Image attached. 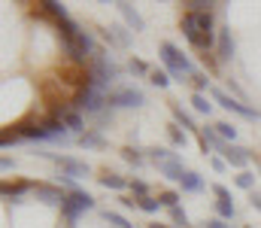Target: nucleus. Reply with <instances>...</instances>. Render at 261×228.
Instances as JSON below:
<instances>
[{
  "label": "nucleus",
  "mask_w": 261,
  "mask_h": 228,
  "mask_svg": "<svg viewBox=\"0 0 261 228\" xmlns=\"http://www.w3.org/2000/svg\"><path fill=\"white\" fill-rule=\"evenodd\" d=\"M161 61L167 64V70H170V76L173 79H179L182 82V76H195V64L173 46V43H161Z\"/></svg>",
  "instance_id": "f257e3e1"
},
{
  "label": "nucleus",
  "mask_w": 261,
  "mask_h": 228,
  "mask_svg": "<svg viewBox=\"0 0 261 228\" xmlns=\"http://www.w3.org/2000/svg\"><path fill=\"white\" fill-rule=\"evenodd\" d=\"M85 210H94V198H91L88 192H70V195L64 198V204H61V213H64V219H67V228H76L79 213H85Z\"/></svg>",
  "instance_id": "f03ea898"
},
{
  "label": "nucleus",
  "mask_w": 261,
  "mask_h": 228,
  "mask_svg": "<svg viewBox=\"0 0 261 228\" xmlns=\"http://www.w3.org/2000/svg\"><path fill=\"white\" fill-rule=\"evenodd\" d=\"M73 110H85L88 116H97V113H103L110 104H107V94L103 91H97V88H82V91H76V97H73V104H70Z\"/></svg>",
  "instance_id": "7ed1b4c3"
},
{
  "label": "nucleus",
  "mask_w": 261,
  "mask_h": 228,
  "mask_svg": "<svg viewBox=\"0 0 261 228\" xmlns=\"http://www.w3.org/2000/svg\"><path fill=\"white\" fill-rule=\"evenodd\" d=\"M107 104L110 107H143L146 104V94L134 85H125V88H113L107 94Z\"/></svg>",
  "instance_id": "20e7f679"
},
{
  "label": "nucleus",
  "mask_w": 261,
  "mask_h": 228,
  "mask_svg": "<svg viewBox=\"0 0 261 228\" xmlns=\"http://www.w3.org/2000/svg\"><path fill=\"white\" fill-rule=\"evenodd\" d=\"M43 158H52L55 164H58V173H64V176H88L91 173V167L85 164V161H79V158H70V155H55V152H43Z\"/></svg>",
  "instance_id": "39448f33"
},
{
  "label": "nucleus",
  "mask_w": 261,
  "mask_h": 228,
  "mask_svg": "<svg viewBox=\"0 0 261 228\" xmlns=\"http://www.w3.org/2000/svg\"><path fill=\"white\" fill-rule=\"evenodd\" d=\"M210 91H213V100H216V104H222V107H225L228 113H237V116H243V119H255V122L261 119L258 110H252V107H246V104L234 100V97H231L228 91H222V88H210Z\"/></svg>",
  "instance_id": "423d86ee"
},
{
  "label": "nucleus",
  "mask_w": 261,
  "mask_h": 228,
  "mask_svg": "<svg viewBox=\"0 0 261 228\" xmlns=\"http://www.w3.org/2000/svg\"><path fill=\"white\" fill-rule=\"evenodd\" d=\"M61 85H73V88H88V67L85 64H64L61 67Z\"/></svg>",
  "instance_id": "0eeeda50"
},
{
  "label": "nucleus",
  "mask_w": 261,
  "mask_h": 228,
  "mask_svg": "<svg viewBox=\"0 0 261 228\" xmlns=\"http://www.w3.org/2000/svg\"><path fill=\"white\" fill-rule=\"evenodd\" d=\"M34 195H37V201H43L49 207H61L67 198L64 192L58 186H52V183H34Z\"/></svg>",
  "instance_id": "6e6552de"
},
{
  "label": "nucleus",
  "mask_w": 261,
  "mask_h": 228,
  "mask_svg": "<svg viewBox=\"0 0 261 228\" xmlns=\"http://www.w3.org/2000/svg\"><path fill=\"white\" fill-rule=\"evenodd\" d=\"M40 94H43V100L55 110V107H61L64 100H61V79H46L43 85H40Z\"/></svg>",
  "instance_id": "1a4fd4ad"
},
{
  "label": "nucleus",
  "mask_w": 261,
  "mask_h": 228,
  "mask_svg": "<svg viewBox=\"0 0 261 228\" xmlns=\"http://www.w3.org/2000/svg\"><path fill=\"white\" fill-rule=\"evenodd\" d=\"M100 37H103L110 46H122V49H128L130 46V31L119 28V24H110L107 31H100Z\"/></svg>",
  "instance_id": "9d476101"
},
{
  "label": "nucleus",
  "mask_w": 261,
  "mask_h": 228,
  "mask_svg": "<svg viewBox=\"0 0 261 228\" xmlns=\"http://www.w3.org/2000/svg\"><path fill=\"white\" fill-rule=\"evenodd\" d=\"M28 189H34V183H28V180H18V183H3V186H0V192H3V198H6L9 204H18V201H21V195H24Z\"/></svg>",
  "instance_id": "9b49d317"
},
{
  "label": "nucleus",
  "mask_w": 261,
  "mask_h": 228,
  "mask_svg": "<svg viewBox=\"0 0 261 228\" xmlns=\"http://www.w3.org/2000/svg\"><path fill=\"white\" fill-rule=\"evenodd\" d=\"M222 155H225V161H228L231 167H246V164H249V149H243V146H234V143H228Z\"/></svg>",
  "instance_id": "f8f14e48"
},
{
  "label": "nucleus",
  "mask_w": 261,
  "mask_h": 228,
  "mask_svg": "<svg viewBox=\"0 0 261 228\" xmlns=\"http://www.w3.org/2000/svg\"><path fill=\"white\" fill-rule=\"evenodd\" d=\"M216 58H219V61H231V58H234V40H231V31H219Z\"/></svg>",
  "instance_id": "ddd939ff"
},
{
  "label": "nucleus",
  "mask_w": 261,
  "mask_h": 228,
  "mask_svg": "<svg viewBox=\"0 0 261 228\" xmlns=\"http://www.w3.org/2000/svg\"><path fill=\"white\" fill-rule=\"evenodd\" d=\"M170 113H173V122H176L179 128H186V131H197V134H200V128L195 125V119H192V116H189L176 100H170Z\"/></svg>",
  "instance_id": "4468645a"
},
{
  "label": "nucleus",
  "mask_w": 261,
  "mask_h": 228,
  "mask_svg": "<svg viewBox=\"0 0 261 228\" xmlns=\"http://www.w3.org/2000/svg\"><path fill=\"white\" fill-rule=\"evenodd\" d=\"M97 183H100L103 189H113V192H122V189H128L130 186L125 176H119V173H113V170H103V173L97 176Z\"/></svg>",
  "instance_id": "2eb2a0df"
},
{
  "label": "nucleus",
  "mask_w": 261,
  "mask_h": 228,
  "mask_svg": "<svg viewBox=\"0 0 261 228\" xmlns=\"http://www.w3.org/2000/svg\"><path fill=\"white\" fill-rule=\"evenodd\" d=\"M116 9L122 12V18L128 21V28L130 31H143V18H140V12L130 6V3H116Z\"/></svg>",
  "instance_id": "dca6fc26"
},
{
  "label": "nucleus",
  "mask_w": 261,
  "mask_h": 228,
  "mask_svg": "<svg viewBox=\"0 0 261 228\" xmlns=\"http://www.w3.org/2000/svg\"><path fill=\"white\" fill-rule=\"evenodd\" d=\"M79 146H82V149H103L107 140H103L100 128H94V131H85V134L79 137Z\"/></svg>",
  "instance_id": "f3484780"
},
{
  "label": "nucleus",
  "mask_w": 261,
  "mask_h": 228,
  "mask_svg": "<svg viewBox=\"0 0 261 228\" xmlns=\"http://www.w3.org/2000/svg\"><path fill=\"white\" fill-rule=\"evenodd\" d=\"M158 170H161V176L164 180H182L186 176V167H182V161L179 158H173V161H167V164H158Z\"/></svg>",
  "instance_id": "a211bd4d"
},
{
  "label": "nucleus",
  "mask_w": 261,
  "mask_h": 228,
  "mask_svg": "<svg viewBox=\"0 0 261 228\" xmlns=\"http://www.w3.org/2000/svg\"><path fill=\"white\" fill-rule=\"evenodd\" d=\"M40 12H43V15H49V18H55V21H67V9L61 6V3H55V0L40 3Z\"/></svg>",
  "instance_id": "6ab92c4d"
},
{
  "label": "nucleus",
  "mask_w": 261,
  "mask_h": 228,
  "mask_svg": "<svg viewBox=\"0 0 261 228\" xmlns=\"http://www.w3.org/2000/svg\"><path fill=\"white\" fill-rule=\"evenodd\" d=\"M179 186H182V192H203V176L195 173V170H186V176L179 180Z\"/></svg>",
  "instance_id": "aec40b11"
},
{
  "label": "nucleus",
  "mask_w": 261,
  "mask_h": 228,
  "mask_svg": "<svg viewBox=\"0 0 261 228\" xmlns=\"http://www.w3.org/2000/svg\"><path fill=\"white\" fill-rule=\"evenodd\" d=\"M64 128H67V131H73V134H79V137H82V134H85V119H82V116H79L76 110H70V113L64 116Z\"/></svg>",
  "instance_id": "412c9836"
},
{
  "label": "nucleus",
  "mask_w": 261,
  "mask_h": 228,
  "mask_svg": "<svg viewBox=\"0 0 261 228\" xmlns=\"http://www.w3.org/2000/svg\"><path fill=\"white\" fill-rule=\"evenodd\" d=\"M15 131H18L24 140H46V131H43L40 125H28V122H21V125H15Z\"/></svg>",
  "instance_id": "4be33fe9"
},
{
  "label": "nucleus",
  "mask_w": 261,
  "mask_h": 228,
  "mask_svg": "<svg viewBox=\"0 0 261 228\" xmlns=\"http://www.w3.org/2000/svg\"><path fill=\"white\" fill-rule=\"evenodd\" d=\"M195 15V24L200 34H213V28H216V21H213V12H192Z\"/></svg>",
  "instance_id": "5701e85b"
},
{
  "label": "nucleus",
  "mask_w": 261,
  "mask_h": 228,
  "mask_svg": "<svg viewBox=\"0 0 261 228\" xmlns=\"http://www.w3.org/2000/svg\"><path fill=\"white\" fill-rule=\"evenodd\" d=\"M167 137H170V143H173V146H186V143H189L186 128H179L176 122H173V125H167Z\"/></svg>",
  "instance_id": "b1692460"
},
{
  "label": "nucleus",
  "mask_w": 261,
  "mask_h": 228,
  "mask_svg": "<svg viewBox=\"0 0 261 228\" xmlns=\"http://www.w3.org/2000/svg\"><path fill=\"white\" fill-rule=\"evenodd\" d=\"M189 12H213V6H219L216 0H186L182 3Z\"/></svg>",
  "instance_id": "393cba45"
},
{
  "label": "nucleus",
  "mask_w": 261,
  "mask_h": 228,
  "mask_svg": "<svg viewBox=\"0 0 261 228\" xmlns=\"http://www.w3.org/2000/svg\"><path fill=\"white\" fill-rule=\"evenodd\" d=\"M149 158H152L155 164H167V161H173V158H179V155H176V152H170V149L155 146V149H149Z\"/></svg>",
  "instance_id": "a878e982"
},
{
  "label": "nucleus",
  "mask_w": 261,
  "mask_h": 228,
  "mask_svg": "<svg viewBox=\"0 0 261 228\" xmlns=\"http://www.w3.org/2000/svg\"><path fill=\"white\" fill-rule=\"evenodd\" d=\"M213 128H216V131H219V137H222V140H225V143H231V140H234V137H237V128H234V125H231V122H219V125H213Z\"/></svg>",
  "instance_id": "bb28decb"
},
{
  "label": "nucleus",
  "mask_w": 261,
  "mask_h": 228,
  "mask_svg": "<svg viewBox=\"0 0 261 228\" xmlns=\"http://www.w3.org/2000/svg\"><path fill=\"white\" fill-rule=\"evenodd\" d=\"M18 140H21V134L15 131V125H12V128H3V134H0V146H3V149H9V146L18 143Z\"/></svg>",
  "instance_id": "cd10ccee"
},
{
  "label": "nucleus",
  "mask_w": 261,
  "mask_h": 228,
  "mask_svg": "<svg viewBox=\"0 0 261 228\" xmlns=\"http://www.w3.org/2000/svg\"><path fill=\"white\" fill-rule=\"evenodd\" d=\"M234 186H237V189H252V186H255V173H249V170H240V173L234 176Z\"/></svg>",
  "instance_id": "c85d7f7f"
},
{
  "label": "nucleus",
  "mask_w": 261,
  "mask_h": 228,
  "mask_svg": "<svg viewBox=\"0 0 261 228\" xmlns=\"http://www.w3.org/2000/svg\"><path fill=\"white\" fill-rule=\"evenodd\" d=\"M158 201H161V207H167V210H173V207H179V192H161L158 195Z\"/></svg>",
  "instance_id": "c756f323"
},
{
  "label": "nucleus",
  "mask_w": 261,
  "mask_h": 228,
  "mask_svg": "<svg viewBox=\"0 0 261 228\" xmlns=\"http://www.w3.org/2000/svg\"><path fill=\"white\" fill-rule=\"evenodd\" d=\"M192 107H195L197 113H206V116H210V113H213V104H210V100H206V94H192Z\"/></svg>",
  "instance_id": "7c9ffc66"
},
{
  "label": "nucleus",
  "mask_w": 261,
  "mask_h": 228,
  "mask_svg": "<svg viewBox=\"0 0 261 228\" xmlns=\"http://www.w3.org/2000/svg\"><path fill=\"white\" fill-rule=\"evenodd\" d=\"M122 158H125L128 164H134V167H140V164H143V152L134 149V146H125V149H122Z\"/></svg>",
  "instance_id": "2f4dec72"
},
{
  "label": "nucleus",
  "mask_w": 261,
  "mask_h": 228,
  "mask_svg": "<svg viewBox=\"0 0 261 228\" xmlns=\"http://www.w3.org/2000/svg\"><path fill=\"white\" fill-rule=\"evenodd\" d=\"M103 219H107L110 225H116V228H134L125 216H119V213H113V210H103Z\"/></svg>",
  "instance_id": "473e14b6"
},
{
  "label": "nucleus",
  "mask_w": 261,
  "mask_h": 228,
  "mask_svg": "<svg viewBox=\"0 0 261 228\" xmlns=\"http://www.w3.org/2000/svg\"><path fill=\"white\" fill-rule=\"evenodd\" d=\"M128 70L134 76H149V73H152V70H149V64H146V61H140V58H130V61H128Z\"/></svg>",
  "instance_id": "72a5a7b5"
},
{
  "label": "nucleus",
  "mask_w": 261,
  "mask_h": 228,
  "mask_svg": "<svg viewBox=\"0 0 261 228\" xmlns=\"http://www.w3.org/2000/svg\"><path fill=\"white\" fill-rule=\"evenodd\" d=\"M137 204H140V210H143V213H158V207H161V201H158V198H152V195H149V198H140Z\"/></svg>",
  "instance_id": "f704fd0d"
},
{
  "label": "nucleus",
  "mask_w": 261,
  "mask_h": 228,
  "mask_svg": "<svg viewBox=\"0 0 261 228\" xmlns=\"http://www.w3.org/2000/svg\"><path fill=\"white\" fill-rule=\"evenodd\" d=\"M216 213H219V219H234V204H228V201H216Z\"/></svg>",
  "instance_id": "c9c22d12"
},
{
  "label": "nucleus",
  "mask_w": 261,
  "mask_h": 228,
  "mask_svg": "<svg viewBox=\"0 0 261 228\" xmlns=\"http://www.w3.org/2000/svg\"><path fill=\"white\" fill-rule=\"evenodd\" d=\"M149 82L158 85V88H167V85H170V76L164 73V70H152V73H149Z\"/></svg>",
  "instance_id": "e433bc0d"
},
{
  "label": "nucleus",
  "mask_w": 261,
  "mask_h": 228,
  "mask_svg": "<svg viewBox=\"0 0 261 228\" xmlns=\"http://www.w3.org/2000/svg\"><path fill=\"white\" fill-rule=\"evenodd\" d=\"M128 189L134 192V195H137V201H140V198H149V186H146L143 180H130Z\"/></svg>",
  "instance_id": "4c0bfd02"
},
{
  "label": "nucleus",
  "mask_w": 261,
  "mask_h": 228,
  "mask_svg": "<svg viewBox=\"0 0 261 228\" xmlns=\"http://www.w3.org/2000/svg\"><path fill=\"white\" fill-rule=\"evenodd\" d=\"M170 219H173V225L189 228V216H186V210H182V207H173V210H170Z\"/></svg>",
  "instance_id": "58836bf2"
},
{
  "label": "nucleus",
  "mask_w": 261,
  "mask_h": 228,
  "mask_svg": "<svg viewBox=\"0 0 261 228\" xmlns=\"http://www.w3.org/2000/svg\"><path fill=\"white\" fill-rule=\"evenodd\" d=\"M192 82H195L197 94H203V91L210 88V79H206V73H195V76H192Z\"/></svg>",
  "instance_id": "ea45409f"
},
{
  "label": "nucleus",
  "mask_w": 261,
  "mask_h": 228,
  "mask_svg": "<svg viewBox=\"0 0 261 228\" xmlns=\"http://www.w3.org/2000/svg\"><path fill=\"white\" fill-rule=\"evenodd\" d=\"M213 195H216L219 201H228V204H231V192H228L225 186H213Z\"/></svg>",
  "instance_id": "a19ab883"
},
{
  "label": "nucleus",
  "mask_w": 261,
  "mask_h": 228,
  "mask_svg": "<svg viewBox=\"0 0 261 228\" xmlns=\"http://www.w3.org/2000/svg\"><path fill=\"white\" fill-rule=\"evenodd\" d=\"M203 228H231V225H228L225 219H206V222H203Z\"/></svg>",
  "instance_id": "79ce46f5"
},
{
  "label": "nucleus",
  "mask_w": 261,
  "mask_h": 228,
  "mask_svg": "<svg viewBox=\"0 0 261 228\" xmlns=\"http://www.w3.org/2000/svg\"><path fill=\"white\" fill-rule=\"evenodd\" d=\"M210 164H213V170H219V173H222V170L228 167V161H225V158H213Z\"/></svg>",
  "instance_id": "37998d69"
},
{
  "label": "nucleus",
  "mask_w": 261,
  "mask_h": 228,
  "mask_svg": "<svg viewBox=\"0 0 261 228\" xmlns=\"http://www.w3.org/2000/svg\"><path fill=\"white\" fill-rule=\"evenodd\" d=\"M0 167H3V170H12V158H6V155H3V161H0Z\"/></svg>",
  "instance_id": "c03bdc74"
},
{
  "label": "nucleus",
  "mask_w": 261,
  "mask_h": 228,
  "mask_svg": "<svg viewBox=\"0 0 261 228\" xmlns=\"http://www.w3.org/2000/svg\"><path fill=\"white\" fill-rule=\"evenodd\" d=\"M252 207H255V210H261V195H252Z\"/></svg>",
  "instance_id": "a18cd8bd"
},
{
  "label": "nucleus",
  "mask_w": 261,
  "mask_h": 228,
  "mask_svg": "<svg viewBox=\"0 0 261 228\" xmlns=\"http://www.w3.org/2000/svg\"><path fill=\"white\" fill-rule=\"evenodd\" d=\"M149 228H170V225H161V222H152Z\"/></svg>",
  "instance_id": "49530a36"
},
{
  "label": "nucleus",
  "mask_w": 261,
  "mask_h": 228,
  "mask_svg": "<svg viewBox=\"0 0 261 228\" xmlns=\"http://www.w3.org/2000/svg\"><path fill=\"white\" fill-rule=\"evenodd\" d=\"M246 228H249V225H246Z\"/></svg>",
  "instance_id": "de8ad7c7"
}]
</instances>
